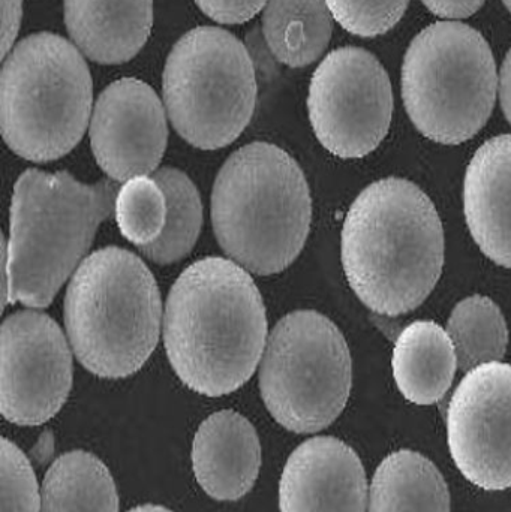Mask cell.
<instances>
[{
    "label": "cell",
    "mask_w": 511,
    "mask_h": 512,
    "mask_svg": "<svg viewBox=\"0 0 511 512\" xmlns=\"http://www.w3.org/2000/svg\"><path fill=\"white\" fill-rule=\"evenodd\" d=\"M353 385L347 340L315 310L288 313L267 339L260 391L272 417L294 433L329 427L344 411Z\"/></svg>",
    "instance_id": "9"
},
{
    "label": "cell",
    "mask_w": 511,
    "mask_h": 512,
    "mask_svg": "<svg viewBox=\"0 0 511 512\" xmlns=\"http://www.w3.org/2000/svg\"><path fill=\"white\" fill-rule=\"evenodd\" d=\"M165 110L191 146H230L254 116L257 77L242 41L227 30L195 27L174 44L162 75Z\"/></svg>",
    "instance_id": "8"
},
{
    "label": "cell",
    "mask_w": 511,
    "mask_h": 512,
    "mask_svg": "<svg viewBox=\"0 0 511 512\" xmlns=\"http://www.w3.org/2000/svg\"><path fill=\"white\" fill-rule=\"evenodd\" d=\"M89 137L96 162L114 182L150 176L167 149L165 107L149 84L120 78L96 99Z\"/></svg>",
    "instance_id": "13"
},
{
    "label": "cell",
    "mask_w": 511,
    "mask_h": 512,
    "mask_svg": "<svg viewBox=\"0 0 511 512\" xmlns=\"http://www.w3.org/2000/svg\"><path fill=\"white\" fill-rule=\"evenodd\" d=\"M2 512H41L42 498L35 471L23 451L2 439Z\"/></svg>",
    "instance_id": "26"
},
{
    "label": "cell",
    "mask_w": 511,
    "mask_h": 512,
    "mask_svg": "<svg viewBox=\"0 0 511 512\" xmlns=\"http://www.w3.org/2000/svg\"><path fill=\"white\" fill-rule=\"evenodd\" d=\"M41 498V512H119L110 471L86 451H71L54 460L42 481Z\"/></svg>",
    "instance_id": "21"
},
{
    "label": "cell",
    "mask_w": 511,
    "mask_h": 512,
    "mask_svg": "<svg viewBox=\"0 0 511 512\" xmlns=\"http://www.w3.org/2000/svg\"><path fill=\"white\" fill-rule=\"evenodd\" d=\"M342 265L372 312L404 315L431 294L444 265V231L428 195L405 179L369 185L348 210Z\"/></svg>",
    "instance_id": "2"
},
{
    "label": "cell",
    "mask_w": 511,
    "mask_h": 512,
    "mask_svg": "<svg viewBox=\"0 0 511 512\" xmlns=\"http://www.w3.org/2000/svg\"><path fill=\"white\" fill-rule=\"evenodd\" d=\"M458 367L468 373L501 361L509 345V328L500 307L485 295H471L456 304L447 321Z\"/></svg>",
    "instance_id": "22"
},
{
    "label": "cell",
    "mask_w": 511,
    "mask_h": 512,
    "mask_svg": "<svg viewBox=\"0 0 511 512\" xmlns=\"http://www.w3.org/2000/svg\"><path fill=\"white\" fill-rule=\"evenodd\" d=\"M192 468L210 498L239 501L251 492L260 474L257 430L234 411L210 415L195 433Z\"/></svg>",
    "instance_id": "15"
},
{
    "label": "cell",
    "mask_w": 511,
    "mask_h": 512,
    "mask_svg": "<svg viewBox=\"0 0 511 512\" xmlns=\"http://www.w3.org/2000/svg\"><path fill=\"white\" fill-rule=\"evenodd\" d=\"M392 367L405 399L416 405H434L452 387L458 357L447 330L434 321H416L396 339Z\"/></svg>",
    "instance_id": "18"
},
{
    "label": "cell",
    "mask_w": 511,
    "mask_h": 512,
    "mask_svg": "<svg viewBox=\"0 0 511 512\" xmlns=\"http://www.w3.org/2000/svg\"><path fill=\"white\" fill-rule=\"evenodd\" d=\"M447 441L474 486L511 487V364H482L464 376L447 409Z\"/></svg>",
    "instance_id": "12"
},
{
    "label": "cell",
    "mask_w": 511,
    "mask_h": 512,
    "mask_svg": "<svg viewBox=\"0 0 511 512\" xmlns=\"http://www.w3.org/2000/svg\"><path fill=\"white\" fill-rule=\"evenodd\" d=\"M167 198V222L161 237L141 246V254L156 264H173L194 249L203 225V204L192 180L177 168L165 167L152 174Z\"/></svg>",
    "instance_id": "23"
},
{
    "label": "cell",
    "mask_w": 511,
    "mask_h": 512,
    "mask_svg": "<svg viewBox=\"0 0 511 512\" xmlns=\"http://www.w3.org/2000/svg\"><path fill=\"white\" fill-rule=\"evenodd\" d=\"M423 5L432 12L443 18H468L476 14L482 8L485 0H422Z\"/></svg>",
    "instance_id": "29"
},
{
    "label": "cell",
    "mask_w": 511,
    "mask_h": 512,
    "mask_svg": "<svg viewBox=\"0 0 511 512\" xmlns=\"http://www.w3.org/2000/svg\"><path fill=\"white\" fill-rule=\"evenodd\" d=\"M366 502L362 460L341 439L318 436L303 442L282 471L281 512H366Z\"/></svg>",
    "instance_id": "14"
},
{
    "label": "cell",
    "mask_w": 511,
    "mask_h": 512,
    "mask_svg": "<svg viewBox=\"0 0 511 512\" xmlns=\"http://www.w3.org/2000/svg\"><path fill=\"white\" fill-rule=\"evenodd\" d=\"M308 113L324 149L342 159L365 158L380 146L392 122L386 69L362 48L333 50L312 75Z\"/></svg>",
    "instance_id": "10"
},
{
    "label": "cell",
    "mask_w": 511,
    "mask_h": 512,
    "mask_svg": "<svg viewBox=\"0 0 511 512\" xmlns=\"http://www.w3.org/2000/svg\"><path fill=\"white\" fill-rule=\"evenodd\" d=\"M267 316L248 270L209 256L174 282L164 313V345L180 381L221 397L251 379L267 345Z\"/></svg>",
    "instance_id": "1"
},
{
    "label": "cell",
    "mask_w": 511,
    "mask_h": 512,
    "mask_svg": "<svg viewBox=\"0 0 511 512\" xmlns=\"http://www.w3.org/2000/svg\"><path fill=\"white\" fill-rule=\"evenodd\" d=\"M464 212L474 242L489 259L511 268V135L486 141L467 168Z\"/></svg>",
    "instance_id": "16"
},
{
    "label": "cell",
    "mask_w": 511,
    "mask_h": 512,
    "mask_svg": "<svg viewBox=\"0 0 511 512\" xmlns=\"http://www.w3.org/2000/svg\"><path fill=\"white\" fill-rule=\"evenodd\" d=\"M92 102L86 60L56 33L27 36L3 59L0 128L20 158L50 162L68 155L86 132Z\"/></svg>",
    "instance_id": "6"
},
{
    "label": "cell",
    "mask_w": 511,
    "mask_h": 512,
    "mask_svg": "<svg viewBox=\"0 0 511 512\" xmlns=\"http://www.w3.org/2000/svg\"><path fill=\"white\" fill-rule=\"evenodd\" d=\"M497 89L491 47L468 24H431L405 53V110L413 125L435 143L458 146L479 134L494 110Z\"/></svg>",
    "instance_id": "7"
},
{
    "label": "cell",
    "mask_w": 511,
    "mask_h": 512,
    "mask_svg": "<svg viewBox=\"0 0 511 512\" xmlns=\"http://www.w3.org/2000/svg\"><path fill=\"white\" fill-rule=\"evenodd\" d=\"M269 0H195L198 8L221 24H242L254 18Z\"/></svg>",
    "instance_id": "27"
},
{
    "label": "cell",
    "mask_w": 511,
    "mask_h": 512,
    "mask_svg": "<svg viewBox=\"0 0 511 512\" xmlns=\"http://www.w3.org/2000/svg\"><path fill=\"white\" fill-rule=\"evenodd\" d=\"M333 18L351 35L374 38L392 30L410 0H326Z\"/></svg>",
    "instance_id": "25"
},
{
    "label": "cell",
    "mask_w": 511,
    "mask_h": 512,
    "mask_svg": "<svg viewBox=\"0 0 511 512\" xmlns=\"http://www.w3.org/2000/svg\"><path fill=\"white\" fill-rule=\"evenodd\" d=\"M369 512H450L449 487L428 457L396 451L375 471Z\"/></svg>",
    "instance_id": "19"
},
{
    "label": "cell",
    "mask_w": 511,
    "mask_h": 512,
    "mask_svg": "<svg viewBox=\"0 0 511 512\" xmlns=\"http://www.w3.org/2000/svg\"><path fill=\"white\" fill-rule=\"evenodd\" d=\"M312 219L305 174L275 144H248L216 177L212 225L222 251L260 276L281 273L302 252Z\"/></svg>",
    "instance_id": "4"
},
{
    "label": "cell",
    "mask_w": 511,
    "mask_h": 512,
    "mask_svg": "<svg viewBox=\"0 0 511 512\" xmlns=\"http://www.w3.org/2000/svg\"><path fill=\"white\" fill-rule=\"evenodd\" d=\"M23 17V0H2V57L11 53Z\"/></svg>",
    "instance_id": "28"
},
{
    "label": "cell",
    "mask_w": 511,
    "mask_h": 512,
    "mask_svg": "<svg viewBox=\"0 0 511 512\" xmlns=\"http://www.w3.org/2000/svg\"><path fill=\"white\" fill-rule=\"evenodd\" d=\"M500 102L504 116L511 125V48L500 72Z\"/></svg>",
    "instance_id": "30"
},
{
    "label": "cell",
    "mask_w": 511,
    "mask_h": 512,
    "mask_svg": "<svg viewBox=\"0 0 511 512\" xmlns=\"http://www.w3.org/2000/svg\"><path fill=\"white\" fill-rule=\"evenodd\" d=\"M65 24L87 59L119 65L134 59L149 39L153 0H65Z\"/></svg>",
    "instance_id": "17"
},
{
    "label": "cell",
    "mask_w": 511,
    "mask_h": 512,
    "mask_svg": "<svg viewBox=\"0 0 511 512\" xmlns=\"http://www.w3.org/2000/svg\"><path fill=\"white\" fill-rule=\"evenodd\" d=\"M167 212V198L153 177H134L117 192L114 204L117 227L138 248L152 245L161 237Z\"/></svg>",
    "instance_id": "24"
},
{
    "label": "cell",
    "mask_w": 511,
    "mask_h": 512,
    "mask_svg": "<svg viewBox=\"0 0 511 512\" xmlns=\"http://www.w3.org/2000/svg\"><path fill=\"white\" fill-rule=\"evenodd\" d=\"M162 301L147 265L126 249H99L75 271L65 295V327L75 357L99 378L134 375L161 333Z\"/></svg>",
    "instance_id": "5"
},
{
    "label": "cell",
    "mask_w": 511,
    "mask_h": 512,
    "mask_svg": "<svg viewBox=\"0 0 511 512\" xmlns=\"http://www.w3.org/2000/svg\"><path fill=\"white\" fill-rule=\"evenodd\" d=\"M333 15L326 0H269L263 33L270 53L290 68L320 59L332 38Z\"/></svg>",
    "instance_id": "20"
},
{
    "label": "cell",
    "mask_w": 511,
    "mask_h": 512,
    "mask_svg": "<svg viewBox=\"0 0 511 512\" xmlns=\"http://www.w3.org/2000/svg\"><path fill=\"white\" fill-rule=\"evenodd\" d=\"M129 512H173L168 510V508L161 507V505H140V507L134 508V510H131Z\"/></svg>",
    "instance_id": "32"
},
{
    "label": "cell",
    "mask_w": 511,
    "mask_h": 512,
    "mask_svg": "<svg viewBox=\"0 0 511 512\" xmlns=\"http://www.w3.org/2000/svg\"><path fill=\"white\" fill-rule=\"evenodd\" d=\"M0 411L17 426H41L65 405L72 354L62 328L45 313L21 310L2 324Z\"/></svg>",
    "instance_id": "11"
},
{
    "label": "cell",
    "mask_w": 511,
    "mask_h": 512,
    "mask_svg": "<svg viewBox=\"0 0 511 512\" xmlns=\"http://www.w3.org/2000/svg\"><path fill=\"white\" fill-rule=\"evenodd\" d=\"M9 298V270H8V242L2 236V310L8 304Z\"/></svg>",
    "instance_id": "31"
},
{
    "label": "cell",
    "mask_w": 511,
    "mask_h": 512,
    "mask_svg": "<svg viewBox=\"0 0 511 512\" xmlns=\"http://www.w3.org/2000/svg\"><path fill=\"white\" fill-rule=\"evenodd\" d=\"M504 5H506V8L509 9L511 14V0H503Z\"/></svg>",
    "instance_id": "33"
},
{
    "label": "cell",
    "mask_w": 511,
    "mask_h": 512,
    "mask_svg": "<svg viewBox=\"0 0 511 512\" xmlns=\"http://www.w3.org/2000/svg\"><path fill=\"white\" fill-rule=\"evenodd\" d=\"M116 183L84 185L66 171L27 170L18 177L9 222L8 304L44 309L53 303L99 225L114 215Z\"/></svg>",
    "instance_id": "3"
}]
</instances>
